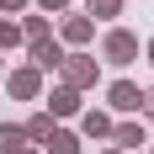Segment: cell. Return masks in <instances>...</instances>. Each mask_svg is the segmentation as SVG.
Returning <instances> with one entry per match:
<instances>
[{"label": "cell", "mask_w": 154, "mask_h": 154, "mask_svg": "<svg viewBox=\"0 0 154 154\" xmlns=\"http://www.w3.org/2000/svg\"><path fill=\"white\" fill-rule=\"evenodd\" d=\"M96 80H101V69H96V59H91V53H64V85L91 91Z\"/></svg>", "instance_id": "6da1fadb"}, {"label": "cell", "mask_w": 154, "mask_h": 154, "mask_svg": "<svg viewBox=\"0 0 154 154\" xmlns=\"http://www.w3.org/2000/svg\"><path fill=\"white\" fill-rule=\"evenodd\" d=\"M101 53H106L112 64H133V59H138V37H133L128 27H112L106 43H101Z\"/></svg>", "instance_id": "7a4b0ae2"}, {"label": "cell", "mask_w": 154, "mask_h": 154, "mask_svg": "<svg viewBox=\"0 0 154 154\" xmlns=\"http://www.w3.org/2000/svg\"><path fill=\"white\" fill-rule=\"evenodd\" d=\"M5 85H11V96H21V101H37V96H43V75H37V69H11V75H5Z\"/></svg>", "instance_id": "3957f363"}, {"label": "cell", "mask_w": 154, "mask_h": 154, "mask_svg": "<svg viewBox=\"0 0 154 154\" xmlns=\"http://www.w3.org/2000/svg\"><path fill=\"white\" fill-rule=\"evenodd\" d=\"M32 69H37V75H48V69H64V48L53 43V37H37V43H32Z\"/></svg>", "instance_id": "277c9868"}, {"label": "cell", "mask_w": 154, "mask_h": 154, "mask_svg": "<svg viewBox=\"0 0 154 154\" xmlns=\"http://www.w3.org/2000/svg\"><path fill=\"white\" fill-rule=\"evenodd\" d=\"M80 112V91L75 85H53L48 91V117H75Z\"/></svg>", "instance_id": "5b68a950"}, {"label": "cell", "mask_w": 154, "mask_h": 154, "mask_svg": "<svg viewBox=\"0 0 154 154\" xmlns=\"http://www.w3.org/2000/svg\"><path fill=\"white\" fill-rule=\"evenodd\" d=\"M106 101H112V112H138L143 106V91L133 85V80H117V85L106 91Z\"/></svg>", "instance_id": "8992f818"}, {"label": "cell", "mask_w": 154, "mask_h": 154, "mask_svg": "<svg viewBox=\"0 0 154 154\" xmlns=\"http://www.w3.org/2000/svg\"><path fill=\"white\" fill-rule=\"evenodd\" d=\"M91 37H96V21H91V16H64V43H91Z\"/></svg>", "instance_id": "52a82bcc"}, {"label": "cell", "mask_w": 154, "mask_h": 154, "mask_svg": "<svg viewBox=\"0 0 154 154\" xmlns=\"http://www.w3.org/2000/svg\"><path fill=\"white\" fill-rule=\"evenodd\" d=\"M112 138H117V149H138V143H149V133H143V122H117L112 128Z\"/></svg>", "instance_id": "ba28073f"}, {"label": "cell", "mask_w": 154, "mask_h": 154, "mask_svg": "<svg viewBox=\"0 0 154 154\" xmlns=\"http://www.w3.org/2000/svg\"><path fill=\"white\" fill-rule=\"evenodd\" d=\"M80 128H85V138H112V117H106L101 106L85 112V117H80Z\"/></svg>", "instance_id": "9c48e42d"}, {"label": "cell", "mask_w": 154, "mask_h": 154, "mask_svg": "<svg viewBox=\"0 0 154 154\" xmlns=\"http://www.w3.org/2000/svg\"><path fill=\"white\" fill-rule=\"evenodd\" d=\"M43 149H48V154H80V138H75V133H64V128H53Z\"/></svg>", "instance_id": "30bf717a"}, {"label": "cell", "mask_w": 154, "mask_h": 154, "mask_svg": "<svg viewBox=\"0 0 154 154\" xmlns=\"http://www.w3.org/2000/svg\"><path fill=\"white\" fill-rule=\"evenodd\" d=\"M0 149H27V128H21V122H0Z\"/></svg>", "instance_id": "8fae6325"}, {"label": "cell", "mask_w": 154, "mask_h": 154, "mask_svg": "<svg viewBox=\"0 0 154 154\" xmlns=\"http://www.w3.org/2000/svg\"><path fill=\"white\" fill-rule=\"evenodd\" d=\"M21 128H27V138H32V143H48V133H53V117H48V112H37V117H27Z\"/></svg>", "instance_id": "7c38bea8"}, {"label": "cell", "mask_w": 154, "mask_h": 154, "mask_svg": "<svg viewBox=\"0 0 154 154\" xmlns=\"http://www.w3.org/2000/svg\"><path fill=\"white\" fill-rule=\"evenodd\" d=\"M48 32H53V21H48V16H27V21H21V37H32V43H37V37H48Z\"/></svg>", "instance_id": "4fadbf2b"}, {"label": "cell", "mask_w": 154, "mask_h": 154, "mask_svg": "<svg viewBox=\"0 0 154 154\" xmlns=\"http://www.w3.org/2000/svg\"><path fill=\"white\" fill-rule=\"evenodd\" d=\"M85 5H91V16H117L122 11V0H85Z\"/></svg>", "instance_id": "5bb4252c"}, {"label": "cell", "mask_w": 154, "mask_h": 154, "mask_svg": "<svg viewBox=\"0 0 154 154\" xmlns=\"http://www.w3.org/2000/svg\"><path fill=\"white\" fill-rule=\"evenodd\" d=\"M21 43V27H16V21H0V48H16Z\"/></svg>", "instance_id": "9a60e30c"}, {"label": "cell", "mask_w": 154, "mask_h": 154, "mask_svg": "<svg viewBox=\"0 0 154 154\" xmlns=\"http://www.w3.org/2000/svg\"><path fill=\"white\" fill-rule=\"evenodd\" d=\"M27 5H32V0H0V11H5V16H11V11H27Z\"/></svg>", "instance_id": "2e32d148"}, {"label": "cell", "mask_w": 154, "mask_h": 154, "mask_svg": "<svg viewBox=\"0 0 154 154\" xmlns=\"http://www.w3.org/2000/svg\"><path fill=\"white\" fill-rule=\"evenodd\" d=\"M37 5H43V11L53 16V11H64V5H69V0H37Z\"/></svg>", "instance_id": "e0dca14e"}, {"label": "cell", "mask_w": 154, "mask_h": 154, "mask_svg": "<svg viewBox=\"0 0 154 154\" xmlns=\"http://www.w3.org/2000/svg\"><path fill=\"white\" fill-rule=\"evenodd\" d=\"M138 112H143V117H154V91H143V106H138Z\"/></svg>", "instance_id": "ac0fdd59"}, {"label": "cell", "mask_w": 154, "mask_h": 154, "mask_svg": "<svg viewBox=\"0 0 154 154\" xmlns=\"http://www.w3.org/2000/svg\"><path fill=\"white\" fill-rule=\"evenodd\" d=\"M149 64H154V37H149Z\"/></svg>", "instance_id": "d6986e66"}, {"label": "cell", "mask_w": 154, "mask_h": 154, "mask_svg": "<svg viewBox=\"0 0 154 154\" xmlns=\"http://www.w3.org/2000/svg\"><path fill=\"white\" fill-rule=\"evenodd\" d=\"M106 154H122V149H106Z\"/></svg>", "instance_id": "ffe728a7"}, {"label": "cell", "mask_w": 154, "mask_h": 154, "mask_svg": "<svg viewBox=\"0 0 154 154\" xmlns=\"http://www.w3.org/2000/svg\"><path fill=\"white\" fill-rule=\"evenodd\" d=\"M16 154H32V149H16Z\"/></svg>", "instance_id": "44dd1931"}]
</instances>
